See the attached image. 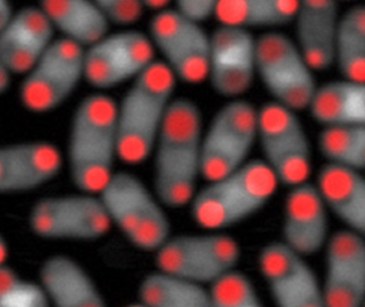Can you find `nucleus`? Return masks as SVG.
Wrapping results in <instances>:
<instances>
[{"mask_svg": "<svg viewBox=\"0 0 365 307\" xmlns=\"http://www.w3.org/2000/svg\"><path fill=\"white\" fill-rule=\"evenodd\" d=\"M203 113L189 98H175L154 147L153 191L167 209L190 206L202 178Z\"/></svg>", "mask_w": 365, "mask_h": 307, "instance_id": "obj_1", "label": "nucleus"}, {"mask_svg": "<svg viewBox=\"0 0 365 307\" xmlns=\"http://www.w3.org/2000/svg\"><path fill=\"white\" fill-rule=\"evenodd\" d=\"M117 103L113 96L96 92L83 98L75 109L68 162L71 180L81 192L100 194L117 172Z\"/></svg>", "mask_w": 365, "mask_h": 307, "instance_id": "obj_2", "label": "nucleus"}, {"mask_svg": "<svg viewBox=\"0 0 365 307\" xmlns=\"http://www.w3.org/2000/svg\"><path fill=\"white\" fill-rule=\"evenodd\" d=\"M179 81L160 61L130 83L117 103L119 160L135 167L151 158Z\"/></svg>", "mask_w": 365, "mask_h": 307, "instance_id": "obj_3", "label": "nucleus"}, {"mask_svg": "<svg viewBox=\"0 0 365 307\" xmlns=\"http://www.w3.org/2000/svg\"><path fill=\"white\" fill-rule=\"evenodd\" d=\"M280 184L261 158L207 182L190 204L193 222L207 231H225L261 212Z\"/></svg>", "mask_w": 365, "mask_h": 307, "instance_id": "obj_4", "label": "nucleus"}, {"mask_svg": "<svg viewBox=\"0 0 365 307\" xmlns=\"http://www.w3.org/2000/svg\"><path fill=\"white\" fill-rule=\"evenodd\" d=\"M98 197L111 227L137 250L158 252L173 236L167 208L134 173L115 172Z\"/></svg>", "mask_w": 365, "mask_h": 307, "instance_id": "obj_5", "label": "nucleus"}, {"mask_svg": "<svg viewBox=\"0 0 365 307\" xmlns=\"http://www.w3.org/2000/svg\"><path fill=\"white\" fill-rule=\"evenodd\" d=\"M257 145L262 160L287 188L310 182L313 145L298 113L267 102L259 108Z\"/></svg>", "mask_w": 365, "mask_h": 307, "instance_id": "obj_6", "label": "nucleus"}, {"mask_svg": "<svg viewBox=\"0 0 365 307\" xmlns=\"http://www.w3.org/2000/svg\"><path fill=\"white\" fill-rule=\"evenodd\" d=\"M154 254L160 271L206 287L237 270L242 248L225 231H207L171 236Z\"/></svg>", "mask_w": 365, "mask_h": 307, "instance_id": "obj_7", "label": "nucleus"}, {"mask_svg": "<svg viewBox=\"0 0 365 307\" xmlns=\"http://www.w3.org/2000/svg\"><path fill=\"white\" fill-rule=\"evenodd\" d=\"M257 78L272 102L298 113L308 110L319 87L295 41L282 31L257 36Z\"/></svg>", "mask_w": 365, "mask_h": 307, "instance_id": "obj_8", "label": "nucleus"}, {"mask_svg": "<svg viewBox=\"0 0 365 307\" xmlns=\"http://www.w3.org/2000/svg\"><path fill=\"white\" fill-rule=\"evenodd\" d=\"M259 108L245 98L227 100L204 128L202 178L218 179L250 160L257 145Z\"/></svg>", "mask_w": 365, "mask_h": 307, "instance_id": "obj_9", "label": "nucleus"}, {"mask_svg": "<svg viewBox=\"0 0 365 307\" xmlns=\"http://www.w3.org/2000/svg\"><path fill=\"white\" fill-rule=\"evenodd\" d=\"M147 33L156 55L178 81L197 85L207 80L210 33L203 26L185 19L173 4L153 14Z\"/></svg>", "mask_w": 365, "mask_h": 307, "instance_id": "obj_10", "label": "nucleus"}, {"mask_svg": "<svg viewBox=\"0 0 365 307\" xmlns=\"http://www.w3.org/2000/svg\"><path fill=\"white\" fill-rule=\"evenodd\" d=\"M155 49L147 32L121 29L85 49V80L98 92L130 83L153 66Z\"/></svg>", "mask_w": 365, "mask_h": 307, "instance_id": "obj_11", "label": "nucleus"}, {"mask_svg": "<svg viewBox=\"0 0 365 307\" xmlns=\"http://www.w3.org/2000/svg\"><path fill=\"white\" fill-rule=\"evenodd\" d=\"M85 79V49L66 38L53 41L46 53L26 74L19 98L28 110H55Z\"/></svg>", "mask_w": 365, "mask_h": 307, "instance_id": "obj_12", "label": "nucleus"}, {"mask_svg": "<svg viewBox=\"0 0 365 307\" xmlns=\"http://www.w3.org/2000/svg\"><path fill=\"white\" fill-rule=\"evenodd\" d=\"M29 224L46 239L85 242L102 239L113 229L100 197L83 192L41 199L30 212Z\"/></svg>", "mask_w": 365, "mask_h": 307, "instance_id": "obj_13", "label": "nucleus"}, {"mask_svg": "<svg viewBox=\"0 0 365 307\" xmlns=\"http://www.w3.org/2000/svg\"><path fill=\"white\" fill-rule=\"evenodd\" d=\"M257 265L274 307H327L317 272L282 242L264 246Z\"/></svg>", "mask_w": 365, "mask_h": 307, "instance_id": "obj_14", "label": "nucleus"}, {"mask_svg": "<svg viewBox=\"0 0 365 307\" xmlns=\"http://www.w3.org/2000/svg\"><path fill=\"white\" fill-rule=\"evenodd\" d=\"M257 78V36L219 25L210 33L207 83L227 100L244 98Z\"/></svg>", "mask_w": 365, "mask_h": 307, "instance_id": "obj_15", "label": "nucleus"}, {"mask_svg": "<svg viewBox=\"0 0 365 307\" xmlns=\"http://www.w3.org/2000/svg\"><path fill=\"white\" fill-rule=\"evenodd\" d=\"M322 281L327 307H362L365 303V239L339 229L325 249Z\"/></svg>", "mask_w": 365, "mask_h": 307, "instance_id": "obj_16", "label": "nucleus"}, {"mask_svg": "<svg viewBox=\"0 0 365 307\" xmlns=\"http://www.w3.org/2000/svg\"><path fill=\"white\" fill-rule=\"evenodd\" d=\"M329 214L315 182L292 187L283 204L280 241L306 259L319 254L331 235Z\"/></svg>", "mask_w": 365, "mask_h": 307, "instance_id": "obj_17", "label": "nucleus"}, {"mask_svg": "<svg viewBox=\"0 0 365 307\" xmlns=\"http://www.w3.org/2000/svg\"><path fill=\"white\" fill-rule=\"evenodd\" d=\"M55 28L38 6L14 13L0 33V62L9 74L26 75L53 43Z\"/></svg>", "mask_w": 365, "mask_h": 307, "instance_id": "obj_18", "label": "nucleus"}, {"mask_svg": "<svg viewBox=\"0 0 365 307\" xmlns=\"http://www.w3.org/2000/svg\"><path fill=\"white\" fill-rule=\"evenodd\" d=\"M340 4L334 0L300 1L293 25L298 49L315 73L334 66Z\"/></svg>", "mask_w": 365, "mask_h": 307, "instance_id": "obj_19", "label": "nucleus"}, {"mask_svg": "<svg viewBox=\"0 0 365 307\" xmlns=\"http://www.w3.org/2000/svg\"><path fill=\"white\" fill-rule=\"evenodd\" d=\"M63 158L48 142H26L0 147V193L34 190L53 180Z\"/></svg>", "mask_w": 365, "mask_h": 307, "instance_id": "obj_20", "label": "nucleus"}, {"mask_svg": "<svg viewBox=\"0 0 365 307\" xmlns=\"http://www.w3.org/2000/svg\"><path fill=\"white\" fill-rule=\"evenodd\" d=\"M315 184L330 214L365 239V173L324 163Z\"/></svg>", "mask_w": 365, "mask_h": 307, "instance_id": "obj_21", "label": "nucleus"}, {"mask_svg": "<svg viewBox=\"0 0 365 307\" xmlns=\"http://www.w3.org/2000/svg\"><path fill=\"white\" fill-rule=\"evenodd\" d=\"M40 279L51 307H108L89 274L66 255L47 259Z\"/></svg>", "mask_w": 365, "mask_h": 307, "instance_id": "obj_22", "label": "nucleus"}, {"mask_svg": "<svg viewBox=\"0 0 365 307\" xmlns=\"http://www.w3.org/2000/svg\"><path fill=\"white\" fill-rule=\"evenodd\" d=\"M308 111L322 128H365V81L341 78L319 85Z\"/></svg>", "mask_w": 365, "mask_h": 307, "instance_id": "obj_23", "label": "nucleus"}, {"mask_svg": "<svg viewBox=\"0 0 365 307\" xmlns=\"http://www.w3.org/2000/svg\"><path fill=\"white\" fill-rule=\"evenodd\" d=\"M40 8L62 38L83 49L102 40L110 32V25L98 1L89 0H48Z\"/></svg>", "mask_w": 365, "mask_h": 307, "instance_id": "obj_24", "label": "nucleus"}, {"mask_svg": "<svg viewBox=\"0 0 365 307\" xmlns=\"http://www.w3.org/2000/svg\"><path fill=\"white\" fill-rule=\"evenodd\" d=\"M299 4L296 0H218L215 19L220 26L249 32L280 31L293 25Z\"/></svg>", "mask_w": 365, "mask_h": 307, "instance_id": "obj_25", "label": "nucleus"}, {"mask_svg": "<svg viewBox=\"0 0 365 307\" xmlns=\"http://www.w3.org/2000/svg\"><path fill=\"white\" fill-rule=\"evenodd\" d=\"M138 299L145 307H212L210 289L160 270L141 280Z\"/></svg>", "mask_w": 365, "mask_h": 307, "instance_id": "obj_26", "label": "nucleus"}, {"mask_svg": "<svg viewBox=\"0 0 365 307\" xmlns=\"http://www.w3.org/2000/svg\"><path fill=\"white\" fill-rule=\"evenodd\" d=\"M334 66L342 78L365 81V4L341 13Z\"/></svg>", "mask_w": 365, "mask_h": 307, "instance_id": "obj_27", "label": "nucleus"}, {"mask_svg": "<svg viewBox=\"0 0 365 307\" xmlns=\"http://www.w3.org/2000/svg\"><path fill=\"white\" fill-rule=\"evenodd\" d=\"M317 150L325 163L365 173L364 126L323 128Z\"/></svg>", "mask_w": 365, "mask_h": 307, "instance_id": "obj_28", "label": "nucleus"}, {"mask_svg": "<svg viewBox=\"0 0 365 307\" xmlns=\"http://www.w3.org/2000/svg\"><path fill=\"white\" fill-rule=\"evenodd\" d=\"M210 291L212 307H265L252 281L238 270L215 283Z\"/></svg>", "mask_w": 365, "mask_h": 307, "instance_id": "obj_29", "label": "nucleus"}, {"mask_svg": "<svg viewBox=\"0 0 365 307\" xmlns=\"http://www.w3.org/2000/svg\"><path fill=\"white\" fill-rule=\"evenodd\" d=\"M0 307H51L41 284L21 279L14 270L0 266Z\"/></svg>", "mask_w": 365, "mask_h": 307, "instance_id": "obj_30", "label": "nucleus"}, {"mask_svg": "<svg viewBox=\"0 0 365 307\" xmlns=\"http://www.w3.org/2000/svg\"><path fill=\"white\" fill-rule=\"evenodd\" d=\"M109 25L132 29L143 19L145 6L140 0H96Z\"/></svg>", "mask_w": 365, "mask_h": 307, "instance_id": "obj_31", "label": "nucleus"}, {"mask_svg": "<svg viewBox=\"0 0 365 307\" xmlns=\"http://www.w3.org/2000/svg\"><path fill=\"white\" fill-rule=\"evenodd\" d=\"M218 0H179L173 2V8L188 21L202 25L210 21L216 13Z\"/></svg>", "mask_w": 365, "mask_h": 307, "instance_id": "obj_32", "label": "nucleus"}, {"mask_svg": "<svg viewBox=\"0 0 365 307\" xmlns=\"http://www.w3.org/2000/svg\"><path fill=\"white\" fill-rule=\"evenodd\" d=\"M13 15H14V12H13L11 4L0 0V33L6 29V26L12 19Z\"/></svg>", "mask_w": 365, "mask_h": 307, "instance_id": "obj_33", "label": "nucleus"}, {"mask_svg": "<svg viewBox=\"0 0 365 307\" xmlns=\"http://www.w3.org/2000/svg\"><path fill=\"white\" fill-rule=\"evenodd\" d=\"M143 4H145V10L153 11L155 14V13L173 6V2L169 1V0H145L143 1Z\"/></svg>", "mask_w": 365, "mask_h": 307, "instance_id": "obj_34", "label": "nucleus"}, {"mask_svg": "<svg viewBox=\"0 0 365 307\" xmlns=\"http://www.w3.org/2000/svg\"><path fill=\"white\" fill-rule=\"evenodd\" d=\"M10 76L0 62V94L4 93L10 87Z\"/></svg>", "mask_w": 365, "mask_h": 307, "instance_id": "obj_35", "label": "nucleus"}, {"mask_svg": "<svg viewBox=\"0 0 365 307\" xmlns=\"http://www.w3.org/2000/svg\"><path fill=\"white\" fill-rule=\"evenodd\" d=\"M8 244L4 241V238L0 236V266L6 264V259H8Z\"/></svg>", "mask_w": 365, "mask_h": 307, "instance_id": "obj_36", "label": "nucleus"}, {"mask_svg": "<svg viewBox=\"0 0 365 307\" xmlns=\"http://www.w3.org/2000/svg\"><path fill=\"white\" fill-rule=\"evenodd\" d=\"M126 307H145V306H141L140 303H135V304H130V306H128Z\"/></svg>", "mask_w": 365, "mask_h": 307, "instance_id": "obj_37", "label": "nucleus"}, {"mask_svg": "<svg viewBox=\"0 0 365 307\" xmlns=\"http://www.w3.org/2000/svg\"><path fill=\"white\" fill-rule=\"evenodd\" d=\"M362 307H365V303H364V306H362Z\"/></svg>", "mask_w": 365, "mask_h": 307, "instance_id": "obj_38", "label": "nucleus"}]
</instances>
